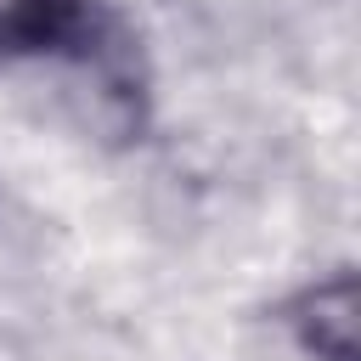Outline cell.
<instances>
[{
	"label": "cell",
	"mask_w": 361,
	"mask_h": 361,
	"mask_svg": "<svg viewBox=\"0 0 361 361\" xmlns=\"http://www.w3.org/2000/svg\"><path fill=\"white\" fill-rule=\"evenodd\" d=\"M96 39L90 0H0V56L85 51Z\"/></svg>",
	"instance_id": "1"
},
{
	"label": "cell",
	"mask_w": 361,
	"mask_h": 361,
	"mask_svg": "<svg viewBox=\"0 0 361 361\" xmlns=\"http://www.w3.org/2000/svg\"><path fill=\"white\" fill-rule=\"evenodd\" d=\"M305 355L316 361H355L361 355V293H355V276H333V282H316L293 299L288 310Z\"/></svg>",
	"instance_id": "2"
}]
</instances>
